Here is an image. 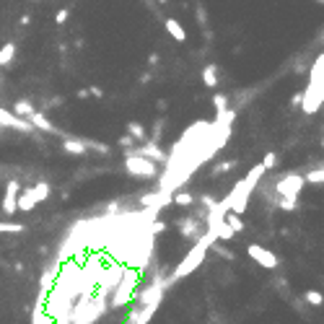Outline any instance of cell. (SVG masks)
<instances>
[{"label": "cell", "mask_w": 324, "mask_h": 324, "mask_svg": "<svg viewBox=\"0 0 324 324\" xmlns=\"http://www.w3.org/2000/svg\"><path fill=\"white\" fill-rule=\"evenodd\" d=\"M259 177H265V166L262 163H257L249 174H246L241 182L231 190V194L226 197L223 202H226V208L231 210V213H236V215H241L246 210V205H249V197H252V192L257 190V182H259Z\"/></svg>", "instance_id": "1"}, {"label": "cell", "mask_w": 324, "mask_h": 324, "mask_svg": "<svg viewBox=\"0 0 324 324\" xmlns=\"http://www.w3.org/2000/svg\"><path fill=\"white\" fill-rule=\"evenodd\" d=\"M213 241H215V236H213V233H210V231H208V233H205V236H202L200 241H194L192 252L187 254V257H184L182 262H179V267H177L174 273H171V275L166 277V288H169V285H174V283L179 280V277L190 275L192 270L197 267L202 259H205V252H210V244H213Z\"/></svg>", "instance_id": "2"}, {"label": "cell", "mask_w": 324, "mask_h": 324, "mask_svg": "<svg viewBox=\"0 0 324 324\" xmlns=\"http://www.w3.org/2000/svg\"><path fill=\"white\" fill-rule=\"evenodd\" d=\"M138 285H140V270L138 267H127L125 275H122V280H119V285L114 288V293H112L109 306L119 308L125 304H132L135 293H138Z\"/></svg>", "instance_id": "3"}, {"label": "cell", "mask_w": 324, "mask_h": 324, "mask_svg": "<svg viewBox=\"0 0 324 324\" xmlns=\"http://www.w3.org/2000/svg\"><path fill=\"white\" fill-rule=\"evenodd\" d=\"M135 148H138V146H135ZM135 148L125 150V171L132 179H158V163L143 158Z\"/></svg>", "instance_id": "4"}, {"label": "cell", "mask_w": 324, "mask_h": 324, "mask_svg": "<svg viewBox=\"0 0 324 324\" xmlns=\"http://www.w3.org/2000/svg\"><path fill=\"white\" fill-rule=\"evenodd\" d=\"M304 184H306V177H298V174H285V177L273 179V187H275V200H277V197L298 200V192H301V187H304Z\"/></svg>", "instance_id": "5"}, {"label": "cell", "mask_w": 324, "mask_h": 324, "mask_svg": "<svg viewBox=\"0 0 324 324\" xmlns=\"http://www.w3.org/2000/svg\"><path fill=\"white\" fill-rule=\"evenodd\" d=\"M246 254L257 262L259 267H265V270H275L277 265H280V259H277V254H273L270 249H265V246H259V244H249L246 246Z\"/></svg>", "instance_id": "6"}, {"label": "cell", "mask_w": 324, "mask_h": 324, "mask_svg": "<svg viewBox=\"0 0 324 324\" xmlns=\"http://www.w3.org/2000/svg\"><path fill=\"white\" fill-rule=\"evenodd\" d=\"M18 194H21V184H18V179H11V182L5 184L3 208H0V213H3V215H13V213H18Z\"/></svg>", "instance_id": "7"}, {"label": "cell", "mask_w": 324, "mask_h": 324, "mask_svg": "<svg viewBox=\"0 0 324 324\" xmlns=\"http://www.w3.org/2000/svg\"><path fill=\"white\" fill-rule=\"evenodd\" d=\"M135 150H138V153H140L143 158H148V161L158 163V166L169 161V153H166V150H163L161 146H158V143H153V140H146V143H140V146L135 148Z\"/></svg>", "instance_id": "8"}, {"label": "cell", "mask_w": 324, "mask_h": 324, "mask_svg": "<svg viewBox=\"0 0 324 324\" xmlns=\"http://www.w3.org/2000/svg\"><path fill=\"white\" fill-rule=\"evenodd\" d=\"M26 122H32V125L36 127V130H42V132H52V135H63V138H67V135H65V132H60V127L52 125L49 119L42 114V112H34L32 117H26Z\"/></svg>", "instance_id": "9"}, {"label": "cell", "mask_w": 324, "mask_h": 324, "mask_svg": "<svg viewBox=\"0 0 324 324\" xmlns=\"http://www.w3.org/2000/svg\"><path fill=\"white\" fill-rule=\"evenodd\" d=\"M63 148H65V153H70V156H86L88 153L86 140L83 138H73V135L63 138Z\"/></svg>", "instance_id": "10"}, {"label": "cell", "mask_w": 324, "mask_h": 324, "mask_svg": "<svg viewBox=\"0 0 324 324\" xmlns=\"http://www.w3.org/2000/svg\"><path fill=\"white\" fill-rule=\"evenodd\" d=\"M127 135H132V138L138 140V146H140V143H146V140L150 138V135L146 132V127H143L140 122H127Z\"/></svg>", "instance_id": "11"}, {"label": "cell", "mask_w": 324, "mask_h": 324, "mask_svg": "<svg viewBox=\"0 0 324 324\" xmlns=\"http://www.w3.org/2000/svg\"><path fill=\"white\" fill-rule=\"evenodd\" d=\"M34 205H36V200H34V192L32 190H24V192L18 194V210H21V213L34 210Z\"/></svg>", "instance_id": "12"}, {"label": "cell", "mask_w": 324, "mask_h": 324, "mask_svg": "<svg viewBox=\"0 0 324 324\" xmlns=\"http://www.w3.org/2000/svg\"><path fill=\"white\" fill-rule=\"evenodd\" d=\"M171 202H174L177 208H192L194 202H197V197H194V194H190V192H174Z\"/></svg>", "instance_id": "13"}, {"label": "cell", "mask_w": 324, "mask_h": 324, "mask_svg": "<svg viewBox=\"0 0 324 324\" xmlns=\"http://www.w3.org/2000/svg\"><path fill=\"white\" fill-rule=\"evenodd\" d=\"M304 301L311 308H319V306H324V296L319 291H314V288H308V291H304Z\"/></svg>", "instance_id": "14"}, {"label": "cell", "mask_w": 324, "mask_h": 324, "mask_svg": "<svg viewBox=\"0 0 324 324\" xmlns=\"http://www.w3.org/2000/svg\"><path fill=\"white\" fill-rule=\"evenodd\" d=\"M223 221L231 226V231H233V233H241V231L246 228V226H244V221H241V215L231 213V210H228V213H226V218H223Z\"/></svg>", "instance_id": "15"}, {"label": "cell", "mask_w": 324, "mask_h": 324, "mask_svg": "<svg viewBox=\"0 0 324 324\" xmlns=\"http://www.w3.org/2000/svg\"><path fill=\"white\" fill-rule=\"evenodd\" d=\"M210 252L218 254V257H223L226 262H233V259H236V254H233V252L228 249V246H221L218 241H213V244H210Z\"/></svg>", "instance_id": "16"}, {"label": "cell", "mask_w": 324, "mask_h": 324, "mask_svg": "<svg viewBox=\"0 0 324 324\" xmlns=\"http://www.w3.org/2000/svg\"><path fill=\"white\" fill-rule=\"evenodd\" d=\"M202 83H205L208 88H213L218 83V67L215 65H208L205 70H202Z\"/></svg>", "instance_id": "17"}, {"label": "cell", "mask_w": 324, "mask_h": 324, "mask_svg": "<svg viewBox=\"0 0 324 324\" xmlns=\"http://www.w3.org/2000/svg\"><path fill=\"white\" fill-rule=\"evenodd\" d=\"M32 192H34L36 205H39V202H44V200L49 197V184L47 182H36V187H32Z\"/></svg>", "instance_id": "18"}, {"label": "cell", "mask_w": 324, "mask_h": 324, "mask_svg": "<svg viewBox=\"0 0 324 324\" xmlns=\"http://www.w3.org/2000/svg\"><path fill=\"white\" fill-rule=\"evenodd\" d=\"M13 57H16V44H13V42H8L3 49H0V67H5V65H8Z\"/></svg>", "instance_id": "19"}, {"label": "cell", "mask_w": 324, "mask_h": 324, "mask_svg": "<svg viewBox=\"0 0 324 324\" xmlns=\"http://www.w3.org/2000/svg\"><path fill=\"white\" fill-rule=\"evenodd\" d=\"M233 166H236V161H233V158H231V161H218V163H215V166H213V171H210V174H213V177H221V174H228V171H231Z\"/></svg>", "instance_id": "20"}, {"label": "cell", "mask_w": 324, "mask_h": 324, "mask_svg": "<svg viewBox=\"0 0 324 324\" xmlns=\"http://www.w3.org/2000/svg\"><path fill=\"white\" fill-rule=\"evenodd\" d=\"M275 205L280 210H288V213H293V210H298V200H288V197H277Z\"/></svg>", "instance_id": "21"}, {"label": "cell", "mask_w": 324, "mask_h": 324, "mask_svg": "<svg viewBox=\"0 0 324 324\" xmlns=\"http://www.w3.org/2000/svg\"><path fill=\"white\" fill-rule=\"evenodd\" d=\"M213 107L218 109V114H223V112H226V107H228V96L215 94V96H213Z\"/></svg>", "instance_id": "22"}, {"label": "cell", "mask_w": 324, "mask_h": 324, "mask_svg": "<svg viewBox=\"0 0 324 324\" xmlns=\"http://www.w3.org/2000/svg\"><path fill=\"white\" fill-rule=\"evenodd\" d=\"M21 231H24V226H21V223H0V233H21Z\"/></svg>", "instance_id": "23"}, {"label": "cell", "mask_w": 324, "mask_h": 324, "mask_svg": "<svg viewBox=\"0 0 324 324\" xmlns=\"http://www.w3.org/2000/svg\"><path fill=\"white\" fill-rule=\"evenodd\" d=\"M161 135H163V117H161V119H156V125H153V132H150V138H148V140L158 143V140H161Z\"/></svg>", "instance_id": "24"}, {"label": "cell", "mask_w": 324, "mask_h": 324, "mask_svg": "<svg viewBox=\"0 0 324 324\" xmlns=\"http://www.w3.org/2000/svg\"><path fill=\"white\" fill-rule=\"evenodd\" d=\"M262 166H265V171L275 169L277 166V156L275 153H265V158H262Z\"/></svg>", "instance_id": "25"}, {"label": "cell", "mask_w": 324, "mask_h": 324, "mask_svg": "<svg viewBox=\"0 0 324 324\" xmlns=\"http://www.w3.org/2000/svg\"><path fill=\"white\" fill-rule=\"evenodd\" d=\"M163 231H166V223H163V221H153V223H150V233H153V236H156V233H163Z\"/></svg>", "instance_id": "26"}, {"label": "cell", "mask_w": 324, "mask_h": 324, "mask_svg": "<svg viewBox=\"0 0 324 324\" xmlns=\"http://www.w3.org/2000/svg\"><path fill=\"white\" fill-rule=\"evenodd\" d=\"M322 148H324V138H322Z\"/></svg>", "instance_id": "27"}]
</instances>
